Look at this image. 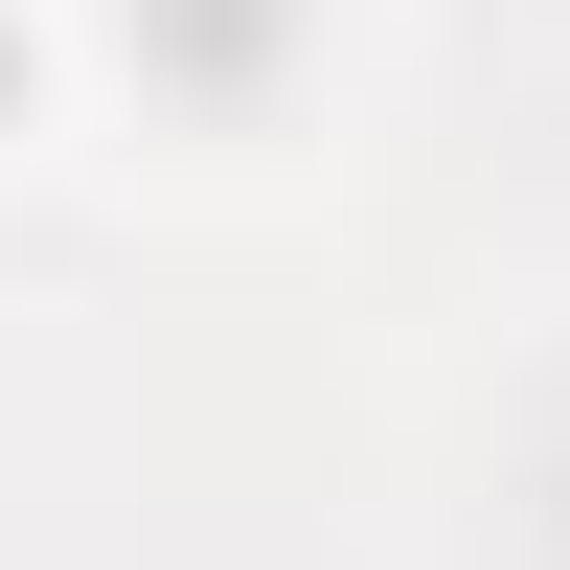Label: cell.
Here are the masks:
<instances>
[{
	"instance_id": "cell-1",
	"label": "cell",
	"mask_w": 570,
	"mask_h": 570,
	"mask_svg": "<svg viewBox=\"0 0 570 570\" xmlns=\"http://www.w3.org/2000/svg\"><path fill=\"white\" fill-rule=\"evenodd\" d=\"M46 137V0H0V160Z\"/></svg>"
}]
</instances>
